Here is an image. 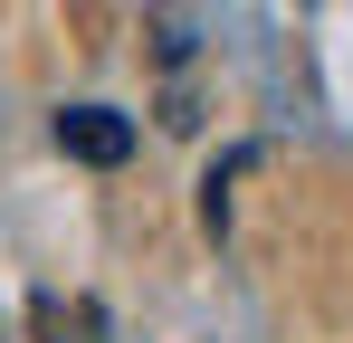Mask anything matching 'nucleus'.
Wrapping results in <instances>:
<instances>
[{
    "instance_id": "f257e3e1",
    "label": "nucleus",
    "mask_w": 353,
    "mask_h": 343,
    "mask_svg": "<svg viewBox=\"0 0 353 343\" xmlns=\"http://www.w3.org/2000/svg\"><path fill=\"white\" fill-rule=\"evenodd\" d=\"M58 143L77 153V163H124V143H134V134H124L105 105H67V114H58Z\"/></svg>"
},
{
    "instance_id": "f03ea898",
    "label": "nucleus",
    "mask_w": 353,
    "mask_h": 343,
    "mask_svg": "<svg viewBox=\"0 0 353 343\" xmlns=\"http://www.w3.org/2000/svg\"><path fill=\"white\" fill-rule=\"evenodd\" d=\"M29 324H39V343H96V305H58V295H39Z\"/></svg>"
}]
</instances>
